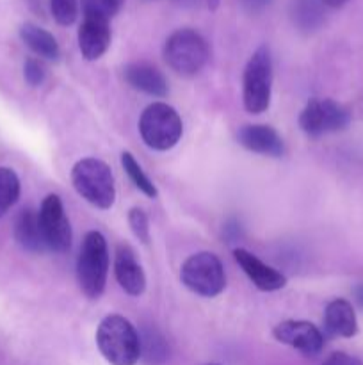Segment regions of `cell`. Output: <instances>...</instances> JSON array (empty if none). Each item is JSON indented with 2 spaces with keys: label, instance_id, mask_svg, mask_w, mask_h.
<instances>
[{
  "label": "cell",
  "instance_id": "6da1fadb",
  "mask_svg": "<svg viewBox=\"0 0 363 365\" xmlns=\"http://www.w3.org/2000/svg\"><path fill=\"white\" fill-rule=\"evenodd\" d=\"M96 346L110 365H135L141 360V337L123 316H107L96 330Z\"/></svg>",
  "mask_w": 363,
  "mask_h": 365
},
{
  "label": "cell",
  "instance_id": "7a4b0ae2",
  "mask_svg": "<svg viewBox=\"0 0 363 365\" xmlns=\"http://www.w3.org/2000/svg\"><path fill=\"white\" fill-rule=\"evenodd\" d=\"M71 184L75 191L96 209L107 210L116 200V185L110 168L95 157L80 159L71 170Z\"/></svg>",
  "mask_w": 363,
  "mask_h": 365
},
{
  "label": "cell",
  "instance_id": "3957f363",
  "mask_svg": "<svg viewBox=\"0 0 363 365\" xmlns=\"http://www.w3.org/2000/svg\"><path fill=\"white\" fill-rule=\"evenodd\" d=\"M109 273V250L100 232H88L77 259V280L89 299H98L105 291Z\"/></svg>",
  "mask_w": 363,
  "mask_h": 365
},
{
  "label": "cell",
  "instance_id": "277c9868",
  "mask_svg": "<svg viewBox=\"0 0 363 365\" xmlns=\"http://www.w3.org/2000/svg\"><path fill=\"white\" fill-rule=\"evenodd\" d=\"M210 56L205 38L194 29H178L164 45V59L171 70L184 77H192L203 70Z\"/></svg>",
  "mask_w": 363,
  "mask_h": 365
},
{
  "label": "cell",
  "instance_id": "5b68a950",
  "mask_svg": "<svg viewBox=\"0 0 363 365\" xmlns=\"http://www.w3.org/2000/svg\"><path fill=\"white\" fill-rule=\"evenodd\" d=\"M273 93V59L267 46H260L249 57L242 78V100L248 113L262 114L270 106Z\"/></svg>",
  "mask_w": 363,
  "mask_h": 365
},
{
  "label": "cell",
  "instance_id": "8992f818",
  "mask_svg": "<svg viewBox=\"0 0 363 365\" xmlns=\"http://www.w3.org/2000/svg\"><path fill=\"white\" fill-rule=\"evenodd\" d=\"M139 132L149 148L166 152L180 141L184 125L180 114L173 107L164 102H153L141 114Z\"/></svg>",
  "mask_w": 363,
  "mask_h": 365
},
{
  "label": "cell",
  "instance_id": "52a82bcc",
  "mask_svg": "<svg viewBox=\"0 0 363 365\" xmlns=\"http://www.w3.org/2000/svg\"><path fill=\"white\" fill-rule=\"evenodd\" d=\"M180 278L189 291L203 298H214L226 287L223 264L210 252H199L189 257L182 266Z\"/></svg>",
  "mask_w": 363,
  "mask_h": 365
},
{
  "label": "cell",
  "instance_id": "ba28073f",
  "mask_svg": "<svg viewBox=\"0 0 363 365\" xmlns=\"http://www.w3.org/2000/svg\"><path fill=\"white\" fill-rule=\"evenodd\" d=\"M351 121V114L331 98H312L299 116V127L310 138H319L327 132L344 130Z\"/></svg>",
  "mask_w": 363,
  "mask_h": 365
},
{
  "label": "cell",
  "instance_id": "9c48e42d",
  "mask_svg": "<svg viewBox=\"0 0 363 365\" xmlns=\"http://www.w3.org/2000/svg\"><path fill=\"white\" fill-rule=\"evenodd\" d=\"M39 225L48 252L66 253L71 248V225L68 221L64 205L57 195H48L38 210Z\"/></svg>",
  "mask_w": 363,
  "mask_h": 365
},
{
  "label": "cell",
  "instance_id": "30bf717a",
  "mask_svg": "<svg viewBox=\"0 0 363 365\" xmlns=\"http://www.w3.org/2000/svg\"><path fill=\"white\" fill-rule=\"evenodd\" d=\"M278 342L298 349L306 356H315L324 348V335L319 328L308 321H283L273 330Z\"/></svg>",
  "mask_w": 363,
  "mask_h": 365
},
{
  "label": "cell",
  "instance_id": "8fae6325",
  "mask_svg": "<svg viewBox=\"0 0 363 365\" xmlns=\"http://www.w3.org/2000/svg\"><path fill=\"white\" fill-rule=\"evenodd\" d=\"M233 257L235 260H237L238 266L242 267V271L248 274V278L253 282V285H255L258 291H280V289H283L285 284H287V278H285L280 271L263 264L258 257H255L251 252H248V250L237 248L233 252Z\"/></svg>",
  "mask_w": 363,
  "mask_h": 365
},
{
  "label": "cell",
  "instance_id": "7c38bea8",
  "mask_svg": "<svg viewBox=\"0 0 363 365\" xmlns=\"http://www.w3.org/2000/svg\"><path fill=\"white\" fill-rule=\"evenodd\" d=\"M110 25L109 20L96 16H84L78 27V48L84 59L96 61L109 50Z\"/></svg>",
  "mask_w": 363,
  "mask_h": 365
},
{
  "label": "cell",
  "instance_id": "4fadbf2b",
  "mask_svg": "<svg viewBox=\"0 0 363 365\" xmlns=\"http://www.w3.org/2000/svg\"><path fill=\"white\" fill-rule=\"evenodd\" d=\"M237 143L260 155L281 157L285 152L283 139L269 125H244L237 132Z\"/></svg>",
  "mask_w": 363,
  "mask_h": 365
},
{
  "label": "cell",
  "instance_id": "5bb4252c",
  "mask_svg": "<svg viewBox=\"0 0 363 365\" xmlns=\"http://www.w3.org/2000/svg\"><path fill=\"white\" fill-rule=\"evenodd\" d=\"M114 274H116L117 284L121 285L127 294L141 296L146 289V277L141 264L135 260L134 252L130 246L121 245L116 252L114 259Z\"/></svg>",
  "mask_w": 363,
  "mask_h": 365
},
{
  "label": "cell",
  "instance_id": "9a60e30c",
  "mask_svg": "<svg viewBox=\"0 0 363 365\" xmlns=\"http://www.w3.org/2000/svg\"><path fill=\"white\" fill-rule=\"evenodd\" d=\"M125 81L137 91L146 93L152 96H162L167 95L169 88H167V81L164 77L162 71L155 68L153 64L148 63H132L125 66L123 70Z\"/></svg>",
  "mask_w": 363,
  "mask_h": 365
},
{
  "label": "cell",
  "instance_id": "2e32d148",
  "mask_svg": "<svg viewBox=\"0 0 363 365\" xmlns=\"http://www.w3.org/2000/svg\"><path fill=\"white\" fill-rule=\"evenodd\" d=\"M324 328L333 337L351 339L358 334V321H356L354 309L347 299H333L326 307Z\"/></svg>",
  "mask_w": 363,
  "mask_h": 365
},
{
  "label": "cell",
  "instance_id": "e0dca14e",
  "mask_svg": "<svg viewBox=\"0 0 363 365\" xmlns=\"http://www.w3.org/2000/svg\"><path fill=\"white\" fill-rule=\"evenodd\" d=\"M14 239L23 250L31 253L48 252L43 237L41 225H39L38 212L31 209L21 210L14 221Z\"/></svg>",
  "mask_w": 363,
  "mask_h": 365
},
{
  "label": "cell",
  "instance_id": "ac0fdd59",
  "mask_svg": "<svg viewBox=\"0 0 363 365\" xmlns=\"http://www.w3.org/2000/svg\"><path fill=\"white\" fill-rule=\"evenodd\" d=\"M20 38L36 56L46 61H57L60 57V48L53 34L46 29L34 24H23L20 27Z\"/></svg>",
  "mask_w": 363,
  "mask_h": 365
},
{
  "label": "cell",
  "instance_id": "d6986e66",
  "mask_svg": "<svg viewBox=\"0 0 363 365\" xmlns=\"http://www.w3.org/2000/svg\"><path fill=\"white\" fill-rule=\"evenodd\" d=\"M290 18L299 31H317L324 24V4L320 0H292Z\"/></svg>",
  "mask_w": 363,
  "mask_h": 365
},
{
  "label": "cell",
  "instance_id": "ffe728a7",
  "mask_svg": "<svg viewBox=\"0 0 363 365\" xmlns=\"http://www.w3.org/2000/svg\"><path fill=\"white\" fill-rule=\"evenodd\" d=\"M141 337V359L148 365H160L166 362L167 349L166 339L162 337L159 330L155 328H144Z\"/></svg>",
  "mask_w": 363,
  "mask_h": 365
},
{
  "label": "cell",
  "instance_id": "44dd1931",
  "mask_svg": "<svg viewBox=\"0 0 363 365\" xmlns=\"http://www.w3.org/2000/svg\"><path fill=\"white\" fill-rule=\"evenodd\" d=\"M121 166H123L125 173L128 175V178L134 182V185L142 192V195H146L148 198H157V196H159V191H157L155 184L149 180L148 175L142 171L141 164L135 160V157L132 155L130 152L121 153Z\"/></svg>",
  "mask_w": 363,
  "mask_h": 365
},
{
  "label": "cell",
  "instance_id": "7402d4cb",
  "mask_svg": "<svg viewBox=\"0 0 363 365\" xmlns=\"http://www.w3.org/2000/svg\"><path fill=\"white\" fill-rule=\"evenodd\" d=\"M20 178L11 168H0V217L20 198Z\"/></svg>",
  "mask_w": 363,
  "mask_h": 365
},
{
  "label": "cell",
  "instance_id": "603a6c76",
  "mask_svg": "<svg viewBox=\"0 0 363 365\" xmlns=\"http://www.w3.org/2000/svg\"><path fill=\"white\" fill-rule=\"evenodd\" d=\"M123 0H82L84 16H96L110 20L121 9Z\"/></svg>",
  "mask_w": 363,
  "mask_h": 365
},
{
  "label": "cell",
  "instance_id": "cb8c5ba5",
  "mask_svg": "<svg viewBox=\"0 0 363 365\" xmlns=\"http://www.w3.org/2000/svg\"><path fill=\"white\" fill-rule=\"evenodd\" d=\"M50 11L57 24L68 27L77 20L78 4L77 0H50Z\"/></svg>",
  "mask_w": 363,
  "mask_h": 365
},
{
  "label": "cell",
  "instance_id": "d4e9b609",
  "mask_svg": "<svg viewBox=\"0 0 363 365\" xmlns=\"http://www.w3.org/2000/svg\"><path fill=\"white\" fill-rule=\"evenodd\" d=\"M128 225H130V228H132V232H134L135 237H137L141 242H144V245H148L149 242V221H148V216H146L144 210L139 209V207L130 209V212H128Z\"/></svg>",
  "mask_w": 363,
  "mask_h": 365
},
{
  "label": "cell",
  "instance_id": "484cf974",
  "mask_svg": "<svg viewBox=\"0 0 363 365\" xmlns=\"http://www.w3.org/2000/svg\"><path fill=\"white\" fill-rule=\"evenodd\" d=\"M23 77L28 86H34V88L36 86H41L46 77L45 66L41 64V61L34 59V57H28L23 64Z\"/></svg>",
  "mask_w": 363,
  "mask_h": 365
},
{
  "label": "cell",
  "instance_id": "4316f807",
  "mask_svg": "<svg viewBox=\"0 0 363 365\" xmlns=\"http://www.w3.org/2000/svg\"><path fill=\"white\" fill-rule=\"evenodd\" d=\"M322 365H363V362L359 359H356V356L347 355V353L337 351L327 356Z\"/></svg>",
  "mask_w": 363,
  "mask_h": 365
},
{
  "label": "cell",
  "instance_id": "83f0119b",
  "mask_svg": "<svg viewBox=\"0 0 363 365\" xmlns=\"http://www.w3.org/2000/svg\"><path fill=\"white\" fill-rule=\"evenodd\" d=\"M242 9L249 14H260L273 4V0H238Z\"/></svg>",
  "mask_w": 363,
  "mask_h": 365
},
{
  "label": "cell",
  "instance_id": "f1b7e54d",
  "mask_svg": "<svg viewBox=\"0 0 363 365\" xmlns=\"http://www.w3.org/2000/svg\"><path fill=\"white\" fill-rule=\"evenodd\" d=\"M320 2H322L324 6H327V7H333V9H337V7H342V6H345V4H347L349 0H320Z\"/></svg>",
  "mask_w": 363,
  "mask_h": 365
},
{
  "label": "cell",
  "instance_id": "f546056e",
  "mask_svg": "<svg viewBox=\"0 0 363 365\" xmlns=\"http://www.w3.org/2000/svg\"><path fill=\"white\" fill-rule=\"evenodd\" d=\"M354 298H356V302L363 307V284L358 285V287L354 289Z\"/></svg>",
  "mask_w": 363,
  "mask_h": 365
},
{
  "label": "cell",
  "instance_id": "4dcf8cb0",
  "mask_svg": "<svg viewBox=\"0 0 363 365\" xmlns=\"http://www.w3.org/2000/svg\"><path fill=\"white\" fill-rule=\"evenodd\" d=\"M206 2H209L210 11H216L217 7H219V2H221V0H206Z\"/></svg>",
  "mask_w": 363,
  "mask_h": 365
},
{
  "label": "cell",
  "instance_id": "1f68e13d",
  "mask_svg": "<svg viewBox=\"0 0 363 365\" xmlns=\"http://www.w3.org/2000/svg\"><path fill=\"white\" fill-rule=\"evenodd\" d=\"M210 365H216V364H210Z\"/></svg>",
  "mask_w": 363,
  "mask_h": 365
}]
</instances>
